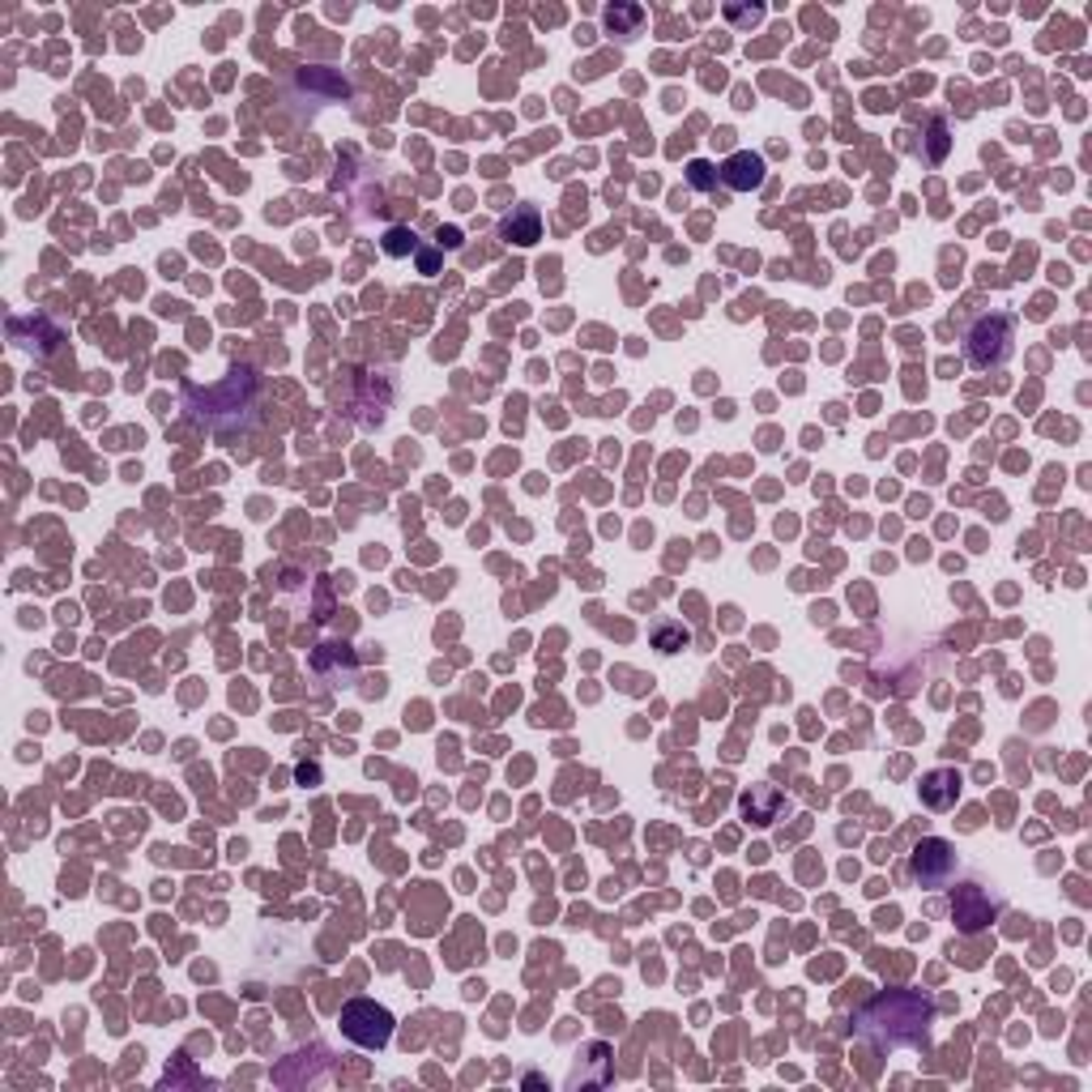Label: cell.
<instances>
[{"label": "cell", "mask_w": 1092, "mask_h": 1092, "mask_svg": "<svg viewBox=\"0 0 1092 1092\" xmlns=\"http://www.w3.org/2000/svg\"><path fill=\"white\" fill-rule=\"evenodd\" d=\"M602 17H607V26L614 30V34H619V30H623V34H632V30L640 26L644 9H636V4H614V9H607Z\"/></svg>", "instance_id": "obj_11"}, {"label": "cell", "mask_w": 1092, "mask_h": 1092, "mask_svg": "<svg viewBox=\"0 0 1092 1092\" xmlns=\"http://www.w3.org/2000/svg\"><path fill=\"white\" fill-rule=\"evenodd\" d=\"M414 247H419V236H414V231H406V227L384 231V252H388V256H406V252H414Z\"/></svg>", "instance_id": "obj_12"}, {"label": "cell", "mask_w": 1092, "mask_h": 1092, "mask_svg": "<svg viewBox=\"0 0 1092 1092\" xmlns=\"http://www.w3.org/2000/svg\"><path fill=\"white\" fill-rule=\"evenodd\" d=\"M909 870H913V879H918L922 888H944V883L952 879V870H956V853H952L948 841L926 837V841H918V846H913Z\"/></svg>", "instance_id": "obj_4"}, {"label": "cell", "mask_w": 1092, "mask_h": 1092, "mask_svg": "<svg viewBox=\"0 0 1092 1092\" xmlns=\"http://www.w3.org/2000/svg\"><path fill=\"white\" fill-rule=\"evenodd\" d=\"M683 644H687V632H675V627H662V632H657V649L675 653V649H683Z\"/></svg>", "instance_id": "obj_13"}, {"label": "cell", "mask_w": 1092, "mask_h": 1092, "mask_svg": "<svg viewBox=\"0 0 1092 1092\" xmlns=\"http://www.w3.org/2000/svg\"><path fill=\"white\" fill-rule=\"evenodd\" d=\"M952 918H956V926L965 935L985 931L998 918V900L981 883H961V888H952Z\"/></svg>", "instance_id": "obj_5"}, {"label": "cell", "mask_w": 1092, "mask_h": 1092, "mask_svg": "<svg viewBox=\"0 0 1092 1092\" xmlns=\"http://www.w3.org/2000/svg\"><path fill=\"white\" fill-rule=\"evenodd\" d=\"M1011 342H1016V325L1011 316L1003 312H990V316H977L965 334V359L977 371H990V367H1003L1011 359Z\"/></svg>", "instance_id": "obj_2"}, {"label": "cell", "mask_w": 1092, "mask_h": 1092, "mask_svg": "<svg viewBox=\"0 0 1092 1092\" xmlns=\"http://www.w3.org/2000/svg\"><path fill=\"white\" fill-rule=\"evenodd\" d=\"M918 794H922V803H926L931 811H952L956 798H961V772H956V768H935V772L922 777Z\"/></svg>", "instance_id": "obj_7"}, {"label": "cell", "mask_w": 1092, "mask_h": 1092, "mask_svg": "<svg viewBox=\"0 0 1092 1092\" xmlns=\"http://www.w3.org/2000/svg\"><path fill=\"white\" fill-rule=\"evenodd\" d=\"M781 807H785V798H781L777 785H751L742 794V816L755 820V824H772L781 816Z\"/></svg>", "instance_id": "obj_9"}, {"label": "cell", "mask_w": 1092, "mask_h": 1092, "mask_svg": "<svg viewBox=\"0 0 1092 1092\" xmlns=\"http://www.w3.org/2000/svg\"><path fill=\"white\" fill-rule=\"evenodd\" d=\"M718 180H722V175H718L713 162H705V158H692V162H687V184H692L696 193H713Z\"/></svg>", "instance_id": "obj_10"}, {"label": "cell", "mask_w": 1092, "mask_h": 1092, "mask_svg": "<svg viewBox=\"0 0 1092 1092\" xmlns=\"http://www.w3.org/2000/svg\"><path fill=\"white\" fill-rule=\"evenodd\" d=\"M764 154H755V150H734L726 162H722V184L734 188V193H755L760 184H764Z\"/></svg>", "instance_id": "obj_6"}, {"label": "cell", "mask_w": 1092, "mask_h": 1092, "mask_svg": "<svg viewBox=\"0 0 1092 1092\" xmlns=\"http://www.w3.org/2000/svg\"><path fill=\"white\" fill-rule=\"evenodd\" d=\"M393 1011L380 1007L375 998H351L342 1007V1037L364 1046V1050H384L393 1041Z\"/></svg>", "instance_id": "obj_3"}, {"label": "cell", "mask_w": 1092, "mask_h": 1092, "mask_svg": "<svg viewBox=\"0 0 1092 1092\" xmlns=\"http://www.w3.org/2000/svg\"><path fill=\"white\" fill-rule=\"evenodd\" d=\"M499 236L508 243H538L542 240V218H538V210L534 205H512V214H504V223H499Z\"/></svg>", "instance_id": "obj_8"}, {"label": "cell", "mask_w": 1092, "mask_h": 1092, "mask_svg": "<svg viewBox=\"0 0 1092 1092\" xmlns=\"http://www.w3.org/2000/svg\"><path fill=\"white\" fill-rule=\"evenodd\" d=\"M931 1024H935V1003L922 990H883L853 1016V1033L870 1041L875 1050L922 1046L931 1037Z\"/></svg>", "instance_id": "obj_1"}]
</instances>
